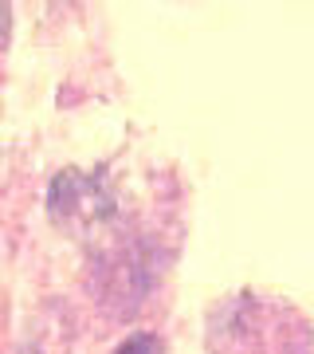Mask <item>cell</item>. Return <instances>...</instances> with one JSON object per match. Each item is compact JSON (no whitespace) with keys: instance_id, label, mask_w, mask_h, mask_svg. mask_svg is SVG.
<instances>
[{"instance_id":"cell-2","label":"cell","mask_w":314,"mask_h":354,"mask_svg":"<svg viewBox=\"0 0 314 354\" xmlns=\"http://www.w3.org/2000/svg\"><path fill=\"white\" fill-rule=\"evenodd\" d=\"M114 354H157V342L150 335H138V339H130L126 346H118Z\"/></svg>"},{"instance_id":"cell-1","label":"cell","mask_w":314,"mask_h":354,"mask_svg":"<svg viewBox=\"0 0 314 354\" xmlns=\"http://www.w3.org/2000/svg\"><path fill=\"white\" fill-rule=\"evenodd\" d=\"M213 354H314V327L291 304L267 295H232L208 323Z\"/></svg>"}]
</instances>
